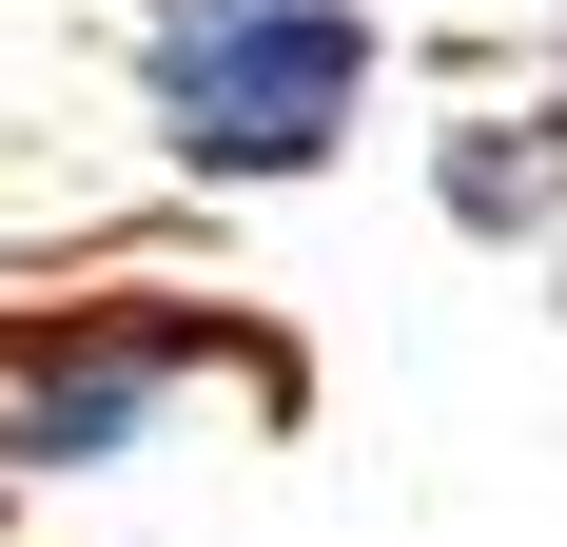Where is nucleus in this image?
I'll return each mask as SVG.
<instances>
[{
    "label": "nucleus",
    "mask_w": 567,
    "mask_h": 547,
    "mask_svg": "<svg viewBox=\"0 0 567 547\" xmlns=\"http://www.w3.org/2000/svg\"><path fill=\"white\" fill-rule=\"evenodd\" d=\"M235 391L255 431L313 411V352H293L255 293H176V274H79V293H0V489H99L137 450Z\"/></svg>",
    "instance_id": "nucleus-1"
},
{
    "label": "nucleus",
    "mask_w": 567,
    "mask_h": 547,
    "mask_svg": "<svg viewBox=\"0 0 567 547\" xmlns=\"http://www.w3.org/2000/svg\"><path fill=\"white\" fill-rule=\"evenodd\" d=\"M392 20L372 0H137V137L196 196H293L372 137Z\"/></svg>",
    "instance_id": "nucleus-2"
},
{
    "label": "nucleus",
    "mask_w": 567,
    "mask_h": 547,
    "mask_svg": "<svg viewBox=\"0 0 567 547\" xmlns=\"http://www.w3.org/2000/svg\"><path fill=\"white\" fill-rule=\"evenodd\" d=\"M431 216L470 255H567V99H470L431 137Z\"/></svg>",
    "instance_id": "nucleus-3"
},
{
    "label": "nucleus",
    "mask_w": 567,
    "mask_h": 547,
    "mask_svg": "<svg viewBox=\"0 0 567 547\" xmlns=\"http://www.w3.org/2000/svg\"><path fill=\"white\" fill-rule=\"evenodd\" d=\"M548 20H567V0H548Z\"/></svg>",
    "instance_id": "nucleus-4"
}]
</instances>
